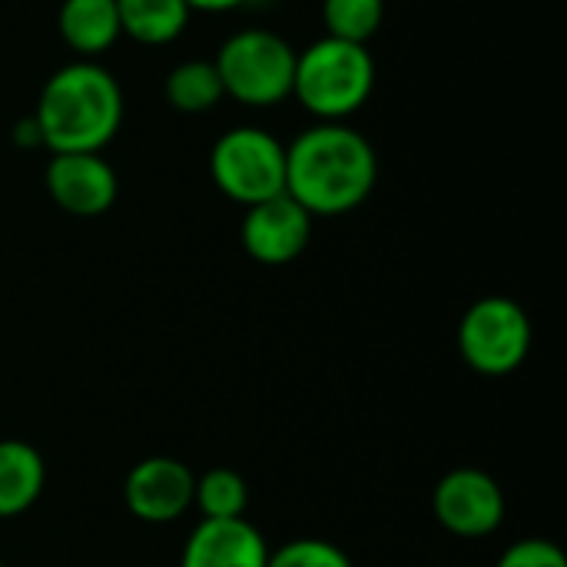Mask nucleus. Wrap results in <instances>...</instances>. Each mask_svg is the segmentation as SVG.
Listing matches in <instances>:
<instances>
[{
  "label": "nucleus",
  "instance_id": "obj_1",
  "mask_svg": "<svg viewBox=\"0 0 567 567\" xmlns=\"http://www.w3.org/2000/svg\"><path fill=\"white\" fill-rule=\"evenodd\" d=\"M379 183V153L352 123H309L286 143V196L312 219L355 213Z\"/></svg>",
  "mask_w": 567,
  "mask_h": 567
},
{
  "label": "nucleus",
  "instance_id": "obj_2",
  "mask_svg": "<svg viewBox=\"0 0 567 567\" xmlns=\"http://www.w3.org/2000/svg\"><path fill=\"white\" fill-rule=\"evenodd\" d=\"M30 116L47 153H103L123 130L126 96L100 60H70L43 80Z\"/></svg>",
  "mask_w": 567,
  "mask_h": 567
},
{
  "label": "nucleus",
  "instance_id": "obj_3",
  "mask_svg": "<svg viewBox=\"0 0 567 567\" xmlns=\"http://www.w3.org/2000/svg\"><path fill=\"white\" fill-rule=\"evenodd\" d=\"M379 66L369 43H349L319 37L296 50L292 100L312 116V123H349L375 93Z\"/></svg>",
  "mask_w": 567,
  "mask_h": 567
},
{
  "label": "nucleus",
  "instance_id": "obj_4",
  "mask_svg": "<svg viewBox=\"0 0 567 567\" xmlns=\"http://www.w3.org/2000/svg\"><path fill=\"white\" fill-rule=\"evenodd\" d=\"M216 73L226 100H236L249 110H269L292 100L296 76V47L266 27L233 30L216 47Z\"/></svg>",
  "mask_w": 567,
  "mask_h": 567
},
{
  "label": "nucleus",
  "instance_id": "obj_5",
  "mask_svg": "<svg viewBox=\"0 0 567 567\" xmlns=\"http://www.w3.org/2000/svg\"><path fill=\"white\" fill-rule=\"evenodd\" d=\"M209 179L243 209L272 199L286 193V143L266 126H229L209 150Z\"/></svg>",
  "mask_w": 567,
  "mask_h": 567
},
{
  "label": "nucleus",
  "instance_id": "obj_6",
  "mask_svg": "<svg viewBox=\"0 0 567 567\" xmlns=\"http://www.w3.org/2000/svg\"><path fill=\"white\" fill-rule=\"evenodd\" d=\"M458 352L478 375H508L532 352V319L508 296L475 299L458 322Z\"/></svg>",
  "mask_w": 567,
  "mask_h": 567
},
{
  "label": "nucleus",
  "instance_id": "obj_7",
  "mask_svg": "<svg viewBox=\"0 0 567 567\" xmlns=\"http://www.w3.org/2000/svg\"><path fill=\"white\" fill-rule=\"evenodd\" d=\"M432 512L455 538H488L505 522V492L482 468H452L432 492Z\"/></svg>",
  "mask_w": 567,
  "mask_h": 567
},
{
  "label": "nucleus",
  "instance_id": "obj_8",
  "mask_svg": "<svg viewBox=\"0 0 567 567\" xmlns=\"http://www.w3.org/2000/svg\"><path fill=\"white\" fill-rule=\"evenodd\" d=\"M43 186L53 206L76 219L110 213L120 196V176L103 153H50Z\"/></svg>",
  "mask_w": 567,
  "mask_h": 567
},
{
  "label": "nucleus",
  "instance_id": "obj_9",
  "mask_svg": "<svg viewBox=\"0 0 567 567\" xmlns=\"http://www.w3.org/2000/svg\"><path fill=\"white\" fill-rule=\"evenodd\" d=\"M312 239V216L286 193L246 206L239 223V243L249 259L259 266H289L296 262Z\"/></svg>",
  "mask_w": 567,
  "mask_h": 567
},
{
  "label": "nucleus",
  "instance_id": "obj_10",
  "mask_svg": "<svg viewBox=\"0 0 567 567\" xmlns=\"http://www.w3.org/2000/svg\"><path fill=\"white\" fill-rule=\"evenodd\" d=\"M193 492H196L193 468L169 455H153L136 462L123 482L126 512L143 525L179 522L193 508Z\"/></svg>",
  "mask_w": 567,
  "mask_h": 567
},
{
  "label": "nucleus",
  "instance_id": "obj_11",
  "mask_svg": "<svg viewBox=\"0 0 567 567\" xmlns=\"http://www.w3.org/2000/svg\"><path fill=\"white\" fill-rule=\"evenodd\" d=\"M269 545L262 532L249 518H233V522H206L189 532L179 567H266L269 561Z\"/></svg>",
  "mask_w": 567,
  "mask_h": 567
},
{
  "label": "nucleus",
  "instance_id": "obj_12",
  "mask_svg": "<svg viewBox=\"0 0 567 567\" xmlns=\"http://www.w3.org/2000/svg\"><path fill=\"white\" fill-rule=\"evenodd\" d=\"M56 33L73 50V60H100L120 40L116 0H63L56 10Z\"/></svg>",
  "mask_w": 567,
  "mask_h": 567
},
{
  "label": "nucleus",
  "instance_id": "obj_13",
  "mask_svg": "<svg viewBox=\"0 0 567 567\" xmlns=\"http://www.w3.org/2000/svg\"><path fill=\"white\" fill-rule=\"evenodd\" d=\"M47 485L43 455L23 439H0V518L30 512Z\"/></svg>",
  "mask_w": 567,
  "mask_h": 567
},
{
  "label": "nucleus",
  "instance_id": "obj_14",
  "mask_svg": "<svg viewBox=\"0 0 567 567\" xmlns=\"http://www.w3.org/2000/svg\"><path fill=\"white\" fill-rule=\"evenodd\" d=\"M116 13L123 37L140 47L176 43L193 17L186 0H116Z\"/></svg>",
  "mask_w": 567,
  "mask_h": 567
},
{
  "label": "nucleus",
  "instance_id": "obj_15",
  "mask_svg": "<svg viewBox=\"0 0 567 567\" xmlns=\"http://www.w3.org/2000/svg\"><path fill=\"white\" fill-rule=\"evenodd\" d=\"M163 100L176 113H186V116L213 113L226 100L216 63L213 60H196V56L176 63L163 80Z\"/></svg>",
  "mask_w": 567,
  "mask_h": 567
},
{
  "label": "nucleus",
  "instance_id": "obj_16",
  "mask_svg": "<svg viewBox=\"0 0 567 567\" xmlns=\"http://www.w3.org/2000/svg\"><path fill=\"white\" fill-rule=\"evenodd\" d=\"M193 505L206 522H233L249 512V482L236 468H209L196 478Z\"/></svg>",
  "mask_w": 567,
  "mask_h": 567
},
{
  "label": "nucleus",
  "instance_id": "obj_17",
  "mask_svg": "<svg viewBox=\"0 0 567 567\" xmlns=\"http://www.w3.org/2000/svg\"><path fill=\"white\" fill-rule=\"evenodd\" d=\"M385 23V0H322L326 37L369 43Z\"/></svg>",
  "mask_w": 567,
  "mask_h": 567
},
{
  "label": "nucleus",
  "instance_id": "obj_18",
  "mask_svg": "<svg viewBox=\"0 0 567 567\" xmlns=\"http://www.w3.org/2000/svg\"><path fill=\"white\" fill-rule=\"evenodd\" d=\"M266 567H355L352 558L326 538H292L269 551Z\"/></svg>",
  "mask_w": 567,
  "mask_h": 567
},
{
  "label": "nucleus",
  "instance_id": "obj_19",
  "mask_svg": "<svg viewBox=\"0 0 567 567\" xmlns=\"http://www.w3.org/2000/svg\"><path fill=\"white\" fill-rule=\"evenodd\" d=\"M495 567H567V558L548 538H522L512 548H505Z\"/></svg>",
  "mask_w": 567,
  "mask_h": 567
},
{
  "label": "nucleus",
  "instance_id": "obj_20",
  "mask_svg": "<svg viewBox=\"0 0 567 567\" xmlns=\"http://www.w3.org/2000/svg\"><path fill=\"white\" fill-rule=\"evenodd\" d=\"M10 140H13L20 150H37V146H43V143H40L37 120H33V116H23V120H17V123H13V130H10Z\"/></svg>",
  "mask_w": 567,
  "mask_h": 567
},
{
  "label": "nucleus",
  "instance_id": "obj_21",
  "mask_svg": "<svg viewBox=\"0 0 567 567\" xmlns=\"http://www.w3.org/2000/svg\"><path fill=\"white\" fill-rule=\"evenodd\" d=\"M249 0H186V7L193 13H233L239 7H246Z\"/></svg>",
  "mask_w": 567,
  "mask_h": 567
},
{
  "label": "nucleus",
  "instance_id": "obj_22",
  "mask_svg": "<svg viewBox=\"0 0 567 567\" xmlns=\"http://www.w3.org/2000/svg\"><path fill=\"white\" fill-rule=\"evenodd\" d=\"M0 567H7V565H3V561H0Z\"/></svg>",
  "mask_w": 567,
  "mask_h": 567
}]
</instances>
